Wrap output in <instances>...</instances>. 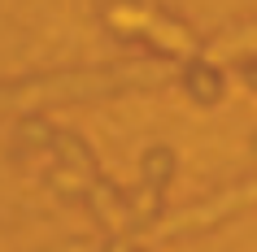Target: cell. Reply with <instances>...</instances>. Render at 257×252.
I'll list each match as a JSON object with an SVG mask.
<instances>
[{"instance_id":"cell-3","label":"cell","mask_w":257,"mask_h":252,"mask_svg":"<svg viewBox=\"0 0 257 252\" xmlns=\"http://www.w3.org/2000/svg\"><path fill=\"white\" fill-rule=\"evenodd\" d=\"M244 48H257V27L235 35V40H227V44H218V48H209V57H231V53H244Z\"/></svg>"},{"instance_id":"cell-1","label":"cell","mask_w":257,"mask_h":252,"mask_svg":"<svg viewBox=\"0 0 257 252\" xmlns=\"http://www.w3.org/2000/svg\"><path fill=\"white\" fill-rule=\"evenodd\" d=\"M109 22H113V27H140V31H149V35H157L166 48H175V53L192 57V40H188V35H183V31H175L170 22H162V18L144 14V9H109Z\"/></svg>"},{"instance_id":"cell-2","label":"cell","mask_w":257,"mask_h":252,"mask_svg":"<svg viewBox=\"0 0 257 252\" xmlns=\"http://www.w3.org/2000/svg\"><path fill=\"white\" fill-rule=\"evenodd\" d=\"M70 83H79V79H70ZM70 83H53V87H44V83H40V87H27L22 96L5 92V96H0V109H5V105H31V100H44V96H57V87H70Z\"/></svg>"}]
</instances>
